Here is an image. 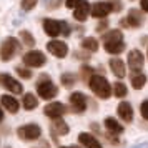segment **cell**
Wrapping results in <instances>:
<instances>
[{
	"label": "cell",
	"mask_w": 148,
	"mask_h": 148,
	"mask_svg": "<svg viewBox=\"0 0 148 148\" xmlns=\"http://www.w3.org/2000/svg\"><path fill=\"white\" fill-rule=\"evenodd\" d=\"M37 92H38V97L43 98V100H52V98H55L57 93H58L57 87L48 80L47 75H43L42 80L38 82V85H37Z\"/></svg>",
	"instance_id": "277c9868"
},
{
	"label": "cell",
	"mask_w": 148,
	"mask_h": 148,
	"mask_svg": "<svg viewBox=\"0 0 148 148\" xmlns=\"http://www.w3.org/2000/svg\"><path fill=\"white\" fill-rule=\"evenodd\" d=\"M37 2H38V0H22V8L28 12V10H32V8L37 5Z\"/></svg>",
	"instance_id": "f546056e"
},
{
	"label": "cell",
	"mask_w": 148,
	"mask_h": 148,
	"mask_svg": "<svg viewBox=\"0 0 148 148\" xmlns=\"http://www.w3.org/2000/svg\"><path fill=\"white\" fill-rule=\"evenodd\" d=\"M140 112H141V116H143L145 120H148V100H145L143 103H141Z\"/></svg>",
	"instance_id": "4dcf8cb0"
},
{
	"label": "cell",
	"mask_w": 148,
	"mask_h": 148,
	"mask_svg": "<svg viewBox=\"0 0 148 148\" xmlns=\"http://www.w3.org/2000/svg\"><path fill=\"white\" fill-rule=\"evenodd\" d=\"M80 2H82V0H65V5H67L68 8H75Z\"/></svg>",
	"instance_id": "1f68e13d"
},
{
	"label": "cell",
	"mask_w": 148,
	"mask_h": 148,
	"mask_svg": "<svg viewBox=\"0 0 148 148\" xmlns=\"http://www.w3.org/2000/svg\"><path fill=\"white\" fill-rule=\"evenodd\" d=\"M143 20H145V15H143V12L136 10V8H132V10L128 12L127 22L130 23V27H133V28H140L141 25H143Z\"/></svg>",
	"instance_id": "5bb4252c"
},
{
	"label": "cell",
	"mask_w": 148,
	"mask_h": 148,
	"mask_svg": "<svg viewBox=\"0 0 148 148\" xmlns=\"http://www.w3.org/2000/svg\"><path fill=\"white\" fill-rule=\"evenodd\" d=\"M18 48H20L18 40H17V38H14V37H8L7 40L0 45V60L10 62L15 55H17Z\"/></svg>",
	"instance_id": "3957f363"
},
{
	"label": "cell",
	"mask_w": 148,
	"mask_h": 148,
	"mask_svg": "<svg viewBox=\"0 0 148 148\" xmlns=\"http://www.w3.org/2000/svg\"><path fill=\"white\" fill-rule=\"evenodd\" d=\"M105 127H107V130L110 133H115V135L123 132V127L120 125V121L116 120V118H113V116H107L105 118Z\"/></svg>",
	"instance_id": "d6986e66"
},
{
	"label": "cell",
	"mask_w": 148,
	"mask_h": 148,
	"mask_svg": "<svg viewBox=\"0 0 148 148\" xmlns=\"http://www.w3.org/2000/svg\"><path fill=\"white\" fill-rule=\"evenodd\" d=\"M22 105H23L25 110H34V108H37V105H38L37 97L32 93H25L23 95V100H22Z\"/></svg>",
	"instance_id": "603a6c76"
},
{
	"label": "cell",
	"mask_w": 148,
	"mask_h": 148,
	"mask_svg": "<svg viewBox=\"0 0 148 148\" xmlns=\"http://www.w3.org/2000/svg\"><path fill=\"white\" fill-rule=\"evenodd\" d=\"M2 120H3V112H2V108H0V123H2Z\"/></svg>",
	"instance_id": "e575fe53"
},
{
	"label": "cell",
	"mask_w": 148,
	"mask_h": 148,
	"mask_svg": "<svg viewBox=\"0 0 148 148\" xmlns=\"http://www.w3.org/2000/svg\"><path fill=\"white\" fill-rule=\"evenodd\" d=\"M145 63V57L140 50H132L128 53V67L132 68V72H140Z\"/></svg>",
	"instance_id": "8fae6325"
},
{
	"label": "cell",
	"mask_w": 148,
	"mask_h": 148,
	"mask_svg": "<svg viewBox=\"0 0 148 148\" xmlns=\"http://www.w3.org/2000/svg\"><path fill=\"white\" fill-rule=\"evenodd\" d=\"M0 103H2V105L5 107V110H8L10 113H17L18 108H20V103L15 100L14 97H10V95H2Z\"/></svg>",
	"instance_id": "ac0fdd59"
},
{
	"label": "cell",
	"mask_w": 148,
	"mask_h": 148,
	"mask_svg": "<svg viewBox=\"0 0 148 148\" xmlns=\"http://www.w3.org/2000/svg\"><path fill=\"white\" fill-rule=\"evenodd\" d=\"M116 113H118V116L121 120L127 121V123L133 120V108H132V105L128 101H121L120 105L116 107Z\"/></svg>",
	"instance_id": "9a60e30c"
},
{
	"label": "cell",
	"mask_w": 148,
	"mask_h": 148,
	"mask_svg": "<svg viewBox=\"0 0 148 148\" xmlns=\"http://www.w3.org/2000/svg\"><path fill=\"white\" fill-rule=\"evenodd\" d=\"M47 50L57 58H65L68 53V45L62 40H50L47 43Z\"/></svg>",
	"instance_id": "ba28073f"
},
{
	"label": "cell",
	"mask_w": 148,
	"mask_h": 148,
	"mask_svg": "<svg viewBox=\"0 0 148 148\" xmlns=\"http://www.w3.org/2000/svg\"><path fill=\"white\" fill-rule=\"evenodd\" d=\"M113 12V7L110 2H97L92 5V10H90V15H93L95 18H105L108 14Z\"/></svg>",
	"instance_id": "30bf717a"
},
{
	"label": "cell",
	"mask_w": 148,
	"mask_h": 148,
	"mask_svg": "<svg viewBox=\"0 0 148 148\" xmlns=\"http://www.w3.org/2000/svg\"><path fill=\"white\" fill-rule=\"evenodd\" d=\"M82 47L85 48V50H88V52H97V50H98V42H97V38L88 37V38H83Z\"/></svg>",
	"instance_id": "484cf974"
},
{
	"label": "cell",
	"mask_w": 148,
	"mask_h": 148,
	"mask_svg": "<svg viewBox=\"0 0 148 148\" xmlns=\"http://www.w3.org/2000/svg\"><path fill=\"white\" fill-rule=\"evenodd\" d=\"M140 5H141V10L148 14V0H140Z\"/></svg>",
	"instance_id": "d6a6232c"
},
{
	"label": "cell",
	"mask_w": 148,
	"mask_h": 148,
	"mask_svg": "<svg viewBox=\"0 0 148 148\" xmlns=\"http://www.w3.org/2000/svg\"><path fill=\"white\" fill-rule=\"evenodd\" d=\"M130 80H132V87H133L135 90H140V88H143V85L147 83V77L143 73H140V72H133Z\"/></svg>",
	"instance_id": "7402d4cb"
},
{
	"label": "cell",
	"mask_w": 148,
	"mask_h": 148,
	"mask_svg": "<svg viewBox=\"0 0 148 148\" xmlns=\"http://www.w3.org/2000/svg\"><path fill=\"white\" fill-rule=\"evenodd\" d=\"M88 87H90V90H92L98 98H103V100H107V98H110V97L113 95V87H112V85L108 83L107 78L101 77V75H92L90 80H88Z\"/></svg>",
	"instance_id": "6da1fadb"
},
{
	"label": "cell",
	"mask_w": 148,
	"mask_h": 148,
	"mask_svg": "<svg viewBox=\"0 0 148 148\" xmlns=\"http://www.w3.org/2000/svg\"><path fill=\"white\" fill-rule=\"evenodd\" d=\"M15 72L20 75L22 78H32V72H30L28 68H25V67H17L15 68Z\"/></svg>",
	"instance_id": "f1b7e54d"
},
{
	"label": "cell",
	"mask_w": 148,
	"mask_h": 148,
	"mask_svg": "<svg viewBox=\"0 0 148 148\" xmlns=\"http://www.w3.org/2000/svg\"><path fill=\"white\" fill-rule=\"evenodd\" d=\"M67 112V107L60 103V101H53V103H48L47 107L43 108V113L47 115L48 118H52V120H57V118H60L63 116Z\"/></svg>",
	"instance_id": "9c48e42d"
},
{
	"label": "cell",
	"mask_w": 148,
	"mask_h": 148,
	"mask_svg": "<svg viewBox=\"0 0 148 148\" xmlns=\"http://www.w3.org/2000/svg\"><path fill=\"white\" fill-rule=\"evenodd\" d=\"M62 148H75V147H62Z\"/></svg>",
	"instance_id": "d590c367"
},
{
	"label": "cell",
	"mask_w": 148,
	"mask_h": 148,
	"mask_svg": "<svg viewBox=\"0 0 148 148\" xmlns=\"http://www.w3.org/2000/svg\"><path fill=\"white\" fill-rule=\"evenodd\" d=\"M23 63L28 68H40L47 63V57L38 50H30L23 55Z\"/></svg>",
	"instance_id": "8992f818"
},
{
	"label": "cell",
	"mask_w": 148,
	"mask_h": 148,
	"mask_svg": "<svg viewBox=\"0 0 148 148\" xmlns=\"http://www.w3.org/2000/svg\"><path fill=\"white\" fill-rule=\"evenodd\" d=\"M108 65H110V68H112V72H113V75L116 78H123L125 77V73H127V65L120 58H112Z\"/></svg>",
	"instance_id": "e0dca14e"
},
{
	"label": "cell",
	"mask_w": 148,
	"mask_h": 148,
	"mask_svg": "<svg viewBox=\"0 0 148 148\" xmlns=\"http://www.w3.org/2000/svg\"><path fill=\"white\" fill-rule=\"evenodd\" d=\"M123 38V34H121L120 28H115V30H110L107 34L103 35V43L107 42H116V40H121Z\"/></svg>",
	"instance_id": "cb8c5ba5"
},
{
	"label": "cell",
	"mask_w": 148,
	"mask_h": 148,
	"mask_svg": "<svg viewBox=\"0 0 148 148\" xmlns=\"http://www.w3.org/2000/svg\"><path fill=\"white\" fill-rule=\"evenodd\" d=\"M20 38H22V42H23L27 47H34V45H35L34 35L30 34V32H27V30H22V32H20Z\"/></svg>",
	"instance_id": "4316f807"
},
{
	"label": "cell",
	"mask_w": 148,
	"mask_h": 148,
	"mask_svg": "<svg viewBox=\"0 0 148 148\" xmlns=\"http://www.w3.org/2000/svg\"><path fill=\"white\" fill-rule=\"evenodd\" d=\"M0 85H2L3 88H7L8 92L15 93V95L23 93V87H22V83L18 80L12 78L8 73H0Z\"/></svg>",
	"instance_id": "52a82bcc"
},
{
	"label": "cell",
	"mask_w": 148,
	"mask_h": 148,
	"mask_svg": "<svg viewBox=\"0 0 148 148\" xmlns=\"http://www.w3.org/2000/svg\"><path fill=\"white\" fill-rule=\"evenodd\" d=\"M17 135L20 140H25V141H34L37 138H40L42 135V130L38 125L35 123H27V125H22L18 130H17Z\"/></svg>",
	"instance_id": "5b68a950"
},
{
	"label": "cell",
	"mask_w": 148,
	"mask_h": 148,
	"mask_svg": "<svg viewBox=\"0 0 148 148\" xmlns=\"http://www.w3.org/2000/svg\"><path fill=\"white\" fill-rule=\"evenodd\" d=\"M78 143L83 145L85 148H103L100 141L90 133H80L78 135Z\"/></svg>",
	"instance_id": "2e32d148"
},
{
	"label": "cell",
	"mask_w": 148,
	"mask_h": 148,
	"mask_svg": "<svg viewBox=\"0 0 148 148\" xmlns=\"http://www.w3.org/2000/svg\"><path fill=\"white\" fill-rule=\"evenodd\" d=\"M70 105H72V110L80 113V112H85L87 108V97L80 92H75V93L70 95Z\"/></svg>",
	"instance_id": "7c38bea8"
},
{
	"label": "cell",
	"mask_w": 148,
	"mask_h": 148,
	"mask_svg": "<svg viewBox=\"0 0 148 148\" xmlns=\"http://www.w3.org/2000/svg\"><path fill=\"white\" fill-rule=\"evenodd\" d=\"M107 25H108V23H107V22H101V23H100V25H98V30H100V32H101V30H103V28H105V27H107Z\"/></svg>",
	"instance_id": "836d02e7"
},
{
	"label": "cell",
	"mask_w": 148,
	"mask_h": 148,
	"mask_svg": "<svg viewBox=\"0 0 148 148\" xmlns=\"http://www.w3.org/2000/svg\"><path fill=\"white\" fill-rule=\"evenodd\" d=\"M125 50V43L123 40H116V42H107L105 43V52L112 55H116V53H121Z\"/></svg>",
	"instance_id": "ffe728a7"
},
{
	"label": "cell",
	"mask_w": 148,
	"mask_h": 148,
	"mask_svg": "<svg viewBox=\"0 0 148 148\" xmlns=\"http://www.w3.org/2000/svg\"><path fill=\"white\" fill-rule=\"evenodd\" d=\"M43 30H45V34H47L48 37H52V38H57L60 34L68 35V32H70L68 23L53 20V18H45V20H43Z\"/></svg>",
	"instance_id": "7a4b0ae2"
},
{
	"label": "cell",
	"mask_w": 148,
	"mask_h": 148,
	"mask_svg": "<svg viewBox=\"0 0 148 148\" xmlns=\"http://www.w3.org/2000/svg\"><path fill=\"white\" fill-rule=\"evenodd\" d=\"M90 10H92L90 3L87 0H82L80 3L73 8V18L78 22H85L88 18V15H90Z\"/></svg>",
	"instance_id": "4fadbf2b"
},
{
	"label": "cell",
	"mask_w": 148,
	"mask_h": 148,
	"mask_svg": "<svg viewBox=\"0 0 148 148\" xmlns=\"http://www.w3.org/2000/svg\"><path fill=\"white\" fill-rule=\"evenodd\" d=\"M52 132H53L55 135H67L68 133V125L62 120V118H57V120H53V123H52Z\"/></svg>",
	"instance_id": "44dd1931"
},
{
	"label": "cell",
	"mask_w": 148,
	"mask_h": 148,
	"mask_svg": "<svg viewBox=\"0 0 148 148\" xmlns=\"http://www.w3.org/2000/svg\"><path fill=\"white\" fill-rule=\"evenodd\" d=\"M62 83H63L65 87H72L75 83V77L72 73H63L62 75Z\"/></svg>",
	"instance_id": "83f0119b"
},
{
	"label": "cell",
	"mask_w": 148,
	"mask_h": 148,
	"mask_svg": "<svg viewBox=\"0 0 148 148\" xmlns=\"http://www.w3.org/2000/svg\"><path fill=\"white\" fill-rule=\"evenodd\" d=\"M128 93V88L127 85L123 83V82H116L113 85V95L115 97H118V98H123V97H127Z\"/></svg>",
	"instance_id": "d4e9b609"
}]
</instances>
